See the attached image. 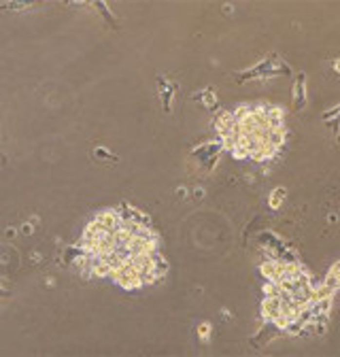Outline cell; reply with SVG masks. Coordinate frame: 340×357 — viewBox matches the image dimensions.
Returning a JSON list of instances; mask_svg holds the SVG:
<instances>
[{
	"mask_svg": "<svg viewBox=\"0 0 340 357\" xmlns=\"http://www.w3.org/2000/svg\"><path fill=\"white\" fill-rule=\"evenodd\" d=\"M281 302L279 298H274V296H266L264 298V302H262V313H264V317H266L268 321H272L277 315L281 313Z\"/></svg>",
	"mask_w": 340,
	"mask_h": 357,
	"instance_id": "cell-1",
	"label": "cell"
},
{
	"mask_svg": "<svg viewBox=\"0 0 340 357\" xmlns=\"http://www.w3.org/2000/svg\"><path fill=\"white\" fill-rule=\"evenodd\" d=\"M96 221H98V224H102V227L109 234H113L117 224H119V217H117V210H104V213H98Z\"/></svg>",
	"mask_w": 340,
	"mask_h": 357,
	"instance_id": "cell-2",
	"label": "cell"
},
{
	"mask_svg": "<svg viewBox=\"0 0 340 357\" xmlns=\"http://www.w3.org/2000/svg\"><path fill=\"white\" fill-rule=\"evenodd\" d=\"M266 143L272 145L274 149H279L281 145L285 143V130H283V128H279V130H270V132H268V136H266Z\"/></svg>",
	"mask_w": 340,
	"mask_h": 357,
	"instance_id": "cell-3",
	"label": "cell"
},
{
	"mask_svg": "<svg viewBox=\"0 0 340 357\" xmlns=\"http://www.w3.org/2000/svg\"><path fill=\"white\" fill-rule=\"evenodd\" d=\"M283 198H285V187H279V189H274V194H272V198H270V207L277 208L279 204L283 202Z\"/></svg>",
	"mask_w": 340,
	"mask_h": 357,
	"instance_id": "cell-4",
	"label": "cell"
},
{
	"mask_svg": "<svg viewBox=\"0 0 340 357\" xmlns=\"http://www.w3.org/2000/svg\"><path fill=\"white\" fill-rule=\"evenodd\" d=\"M198 332H200V338H202V340H207L208 334H210V325H208V323H202L200 327H198Z\"/></svg>",
	"mask_w": 340,
	"mask_h": 357,
	"instance_id": "cell-5",
	"label": "cell"
},
{
	"mask_svg": "<svg viewBox=\"0 0 340 357\" xmlns=\"http://www.w3.org/2000/svg\"><path fill=\"white\" fill-rule=\"evenodd\" d=\"M213 102H215V96H213V94H208V96H207V104H213Z\"/></svg>",
	"mask_w": 340,
	"mask_h": 357,
	"instance_id": "cell-6",
	"label": "cell"
},
{
	"mask_svg": "<svg viewBox=\"0 0 340 357\" xmlns=\"http://www.w3.org/2000/svg\"><path fill=\"white\" fill-rule=\"evenodd\" d=\"M23 234H32V227L30 225H23Z\"/></svg>",
	"mask_w": 340,
	"mask_h": 357,
	"instance_id": "cell-7",
	"label": "cell"
}]
</instances>
